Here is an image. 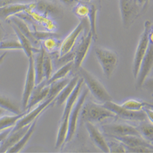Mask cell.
<instances>
[{
  "instance_id": "cell-46",
  "label": "cell",
  "mask_w": 153,
  "mask_h": 153,
  "mask_svg": "<svg viewBox=\"0 0 153 153\" xmlns=\"http://www.w3.org/2000/svg\"><path fill=\"white\" fill-rule=\"evenodd\" d=\"M4 110H4V109H3L1 108H0V115H1V114H2L4 112Z\"/></svg>"
},
{
  "instance_id": "cell-11",
  "label": "cell",
  "mask_w": 153,
  "mask_h": 153,
  "mask_svg": "<svg viewBox=\"0 0 153 153\" xmlns=\"http://www.w3.org/2000/svg\"><path fill=\"white\" fill-rule=\"evenodd\" d=\"M153 65V42H149L148 50L146 54L140 64L138 69V72L136 77V88L140 89L141 88L148 76L150 74Z\"/></svg>"
},
{
  "instance_id": "cell-41",
  "label": "cell",
  "mask_w": 153,
  "mask_h": 153,
  "mask_svg": "<svg viewBox=\"0 0 153 153\" xmlns=\"http://www.w3.org/2000/svg\"><path fill=\"white\" fill-rule=\"evenodd\" d=\"M143 111L145 112L147 119L149 122L153 123V110L152 105L149 106H146L143 108Z\"/></svg>"
},
{
  "instance_id": "cell-16",
  "label": "cell",
  "mask_w": 153,
  "mask_h": 153,
  "mask_svg": "<svg viewBox=\"0 0 153 153\" xmlns=\"http://www.w3.org/2000/svg\"><path fill=\"white\" fill-rule=\"evenodd\" d=\"M49 91V86H46L45 79L40 83L36 85L28 100L26 110L30 111L34 106L38 105L47 99Z\"/></svg>"
},
{
  "instance_id": "cell-10",
  "label": "cell",
  "mask_w": 153,
  "mask_h": 153,
  "mask_svg": "<svg viewBox=\"0 0 153 153\" xmlns=\"http://www.w3.org/2000/svg\"><path fill=\"white\" fill-rule=\"evenodd\" d=\"M86 19H80L81 21L71 33H69L67 37L64 39L60 44L58 50V57H61L65 55L73 50L76 44L79 36L82 34L86 27Z\"/></svg>"
},
{
  "instance_id": "cell-6",
  "label": "cell",
  "mask_w": 153,
  "mask_h": 153,
  "mask_svg": "<svg viewBox=\"0 0 153 153\" xmlns=\"http://www.w3.org/2000/svg\"><path fill=\"white\" fill-rule=\"evenodd\" d=\"M102 105L108 110L112 111L117 118L129 121L141 122L147 120L145 112L142 111H132L123 107L121 105L114 102L113 100L107 101L102 104Z\"/></svg>"
},
{
  "instance_id": "cell-34",
  "label": "cell",
  "mask_w": 153,
  "mask_h": 153,
  "mask_svg": "<svg viewBox=\"0 0 153 153\" xmlns=\"http://www.w3.org/2000/svg\"><path fill=\"white\" fill-rule=\"evenodd\" d=\"M0 108L9 111L14 114H19L22 113L18 105L13 101L3 95H0Z\"/></svg>"
},
{
  "instance_id": "cell-42",
  "label": "cell",
  "mask_w": 153,
  "mask_h": 153,
  "mask_svg": "<svg viewBox=\"0 0 153 153\" xmlns=\"http://www.w3.org/2000/svg\"><path fill=\"white\" fill-rule=\"evenodd\" d=\"M12 129V127H11V128H8L7 129H5L1 132H0V143H1L2 142H3L4 140L6 138V137L8 136V135Z\"/></svg>"
},
{
  "instance_id": "cell-3",
  "label": "cell",
  "mask_w": 153,
  "mask_h": 153,
  "mask_svg": "<svg viewBox=\"0 0 153 153\" xmlns=\"http://www.w3.org/2000/svg\"><path fill=\"white\" fill-rule=\"evenodd\" d=\"M94 53L104 75L110 79L118 65L117 53L112 50L99 47L95 48Z\"/></svg>"
},
{
  "instance_id": "cell-28",
  "label": "cell",
  "mask_w": 153,
  "mask_h": 153,
  "mask_svg": "<svg viewBox=\"0 0 153 153\" xmlns=\"http://www.w3.org/2000/svg\"><path fill=\"white\" fill-rule=\"evenodd\" d=\"M153 123L145 120L140 122L139 125L136 127L140 135L146 141L152 143L153 142Z\"/></svg>"
},
{
  "instance_id": "cell-35",
  "label": "cell",
  "mask_w": 153,
  "mask_h": 153,
  "mask_svg": "<svg viewBox=\"0 0 153 153\" xmlns=\"http://www.w3.org/2000/svg\"><path fill=\"white\" fill-rule=\"evenodd\" d=\"M88 2L79 1L73 8L74 14L80 19H87L88 14Z\"/></svg>"
},
{
  "instance_id": "cell-20",
  "label": "cell",
  "mask_w": 153,
  "mask_h": 153,
  "mask_svg": "<svg viewBox=\"0 0 153 153\" xmlns=\"http://www.w3.org/2000/svg\"><path fill=\"white\" fill-rule=\"evenodd\" d=\"M9 19L10 20L12 23H13L16 25L25 36H26L28 38V40L31 42V44L34 47L37 48H39L40 47V41L39 40H37L34 36L33 32L30 30L27 23L23 20L22 18L17 16H14L10 17Z\"/></svg>"
},
{
  "instance_id": "cell-21",
  "label": "cell",
  "mask_w": 153,
  "mask_h": 153,
  "mask_svg": "<svg viewBox=\"0 0 153 153\" xmlns=\"http://www.w3.org/2000/svg\"><path fill=\"white\" fill-rule=\"evenodd\" d=\"M45 50L41 44L40 48H37L33 53H34V68L36 76V85H38L44 79V75L43 71V59Z\"/></svg>"
},
{
  "instance_id": "cell-15",
  "label": "cell",
  "mask_w": 153,
  "mask_h": 153,
  "mask_svg": "<svg viewBox=\"0 0 153 153\" xmlns=\"http://www.w3.org/2000/svg\"><path fill=\"white\" fill-rule=\"evenodd\" d=\"M84 123L89 136L94 144L103 152H109V148L105 137L94 124L90 122H85Z\"/></svg>"
},
{
  "instance_id": "cell-5",
  "label": "cell",
  "mask_w": 153,
  "mask_h": 153,
  "mask_svg": "<svg viewBox=\"0 0 153 153\" xmlns=\"http://www.w3.org/2000/svg\"><path fill=\"white\" fill-rule=\"evenodd\" d=\"M89 90L87 87L82 86L80 94L77 100L72 107L69 115L68 119V132L66 140V143L71 142L76 132V127H77L78 121L80 118V112L83 105L86 100Z\"/></svg>"
},
{
  "instance_id": "cell-26",
  "label": "cell",
  "mask_w": 153,
  "mask_h": 153,
  "mask_svg": "<svg viewBox=\"0 0 153 153\" xmlns=\"http://www.w3.org/2000/svg\"><path fill=\"white\" fill-rule=\"evenodd\" d=\"M12 28H13L14 31H15V33L17 36L18 40L22 47V50L24 51L25 54H26V55L27 56V57L28 58L32 56L33 55L34 51L37 48H35L33 46V45L31 44V42L28 40V38L26 36H25L21 33V31L19 30V29L14 24L12 23Z\"/></svg>"
},
{
  "instance_id": "cell-45",
  "label": "cell",
  "mask_w": 153,
  "mask_h": 153,
  "mask_svg": "<svg viewBox=\"0 0 153 153\" xmlns=\"http://www.w3.org/2000/svg\"><path fill=\"white\" fill-rule=\"evenodd\" d=\"M7 54V52H4V53H3L1 56H0V65H1V64L3 62L4 59V58L6 57V56Z\"/></svg>"
},
{
  "instance_id": "cell-43",
  "label": "cell",
  "mask_w": 153,
  "mask_h": 153,
  "mask_svg": "<svg viewBox=\"0 0 153 153\" xmlns=\"http://www.w3.org/2000/svg\"><path fill=\"white\" fill-rule=\"evenodd\" d=\"M60 1H62L63 3H65V4L69 5V4H71L74 3L78 2L79 0H60Z\"/></svg>"
},
{
  "instance_id": "cell-1",
  "label": "cell",
  "mask_w": 153,
  "mask_h": 153,
  "mask_svg": "<svg viewBox=\"0 0 153 153\" xmlns=\"http://www.w3.org/2000/svg\"><path fill=\"white\" fill-rule=\"evenodd\" d=\"M82 122H90L93 124L103 123L111 119H117V116L112 111L104 107L102 104L93 101L84 102L80 115Z\"/></svg>"
},
{
  "instance_id": "cell-40",
  "label": "cell",
  "mask_w": 153,
  "mask_h": 153,
  "mask_svg": "<svg viewBox=\"0 0 153 153\" xmlns=\"http://www.w3.org/2000/svg\"><path fill=\"white\" fill-rule=\"evenodd\" d=\"M126 152H152L153 149H151L145 146H137V147H126Z\"/></svg>"
},
{
  "instance_id": "cell-14",
  "label": "cell",
  "mask_w": 153,
  "mask_h": 153,
  "mask_svg": "<svg viewBox=\"0 0 153 153\" xmlns=\"http://www.w3.org/2000/svg\"><path fill=\"white\" fill-rule=\"evenodd\" d=\"M34 3L29 4L11 3L0 6V20L5 21L10 17L16 16L22 12L33 10Z\"/></svg>"
},
{
  "instance_id": "cell-24",
  "label": "cell",
  "mask_w": 153,
  "mask_h": 153,
  "mask_svg": "<svg viewBox=\"0 0 153 153\" xmlns=\"http://www.w3.org/2000/svg\"><path fill=\"white\" fill-rule=\"evenodd\" d=\"M33 9L40 12L45 17L48 16L51 17H57L59 16L61 13L59 9L54 4L47 1H42V0L36 3Z\"/></svg>"
},
{
  "instance_id": "cell-4",
  "label": "cell",
  "mask_w": 153,
  "mask_h": 153,
  "mask_svg": "<svg viewBox=\"0 0 153 153\" xmlns=\"http://www.w3.org/2000/svg\"><path fill=\"white\" fill-rule=\"evenodd\" d=\"M152 30V28L151 22L146 20L144 24V30L140 36L134 55L132 72L135 79L137 77L140 64H141L148 50L149 44V33Z\"/></svg>"
},
{
  "instance_id": "cell-12",
  "label": "cell",
  "mask_w": 153,
  "mask_h": 153,
  "mask_svg": "<svg viewBox=\"0 0 153 153\" xmlns=\"http://www.w3.org/2000/svg\"><path fill=\"white\" fill-rule=\"evenodd\" d=\"M101 128L107 137L124 135L140 136L136 127L127 124H105L101 126Z\"/></svg>"
},
{
  "instance_id": "cell-36",
  "label": "cell",
  "mask_w": 153,
  "mask_h": 153,
  "mask_svg": "<svg viewBox=\"0 0 153 153\" xmlns=\"http://www.w3.org/2000/svg\"><path fill=\"white\" fill-rule=\"evenodd\" d=\"M43 71L44 75V79L47 80L50 79L53 72V65L52 59L50 54L47 52L44 53L43 59Z\"/></svg>"
},
{
  "instance_id": "cell-22",
  "label": "cell",
  "mask_w": 153,
  "mask_h": 153,
  "mask_svg": "<svg viewBox=\"0 0 153 153\" xmlns=\"http://www.w3.org/2000/svg\"><path fill=\"white\" fill-rule=\"evenodd\" d=\"M83 86V80L80 76V79L77 82V84L75 86V88L74 89L73 91L68 97L67 100L65 102V107L64 108V111L62 113V115L61 117V120H63L65 118H68L69 113L74 107V104H75L76 101L77 100L80 94L82 86Z\"/></svg>"
},
{
  "instance_id": "cell-7",
  "label": "cell",
  "mask_w": 153,
  "mask_h": 153,
  "mask_svg": "<svg viewBox=\"0 0 153 153\" xmlns=\"http://www.w3.org/2000/svg\"><path fill=\"white\" fill-rule=\"evenodd\" d=\"M136 0H120V9L124 28L127 29L139 16L142 9Z\"/></svg>"
},
{
  "instance_id": "cell-39",
  "label": "cell",
  "mask_w": 153,
  "mask_h": 153,
  "mask_svg": "<svg viewBox=\"0 0 153 153\" xmlns=\"http://www.w3.org/2000/svg\"><path fill=\"white\" fill-rule=\"evenodd\" d=\"M34 36L36 38L37 40L43 41L44 39H47L49 37H58L56 34L51 33V32H46V31H34L33 32Z\"/></svg>"
},
{
  "instance_id": "cell-31",
  "label": "cell",
  "mask_w": 153,
  "mask_h": 153,
  "mask_svg": "<svg viewBox=\"0 0 153 153\" xmlns=\"http://www.w3.org/2000/svg\"><path fill=\"white\" fill-rule=\"evenodd\" d=\"M42 41V44H41L45 52L50 55L54 54L56 52H58L61 42L57 37H49Z\"/></svg>"
},
{
  "instance_id": "cell-13",
  "label": "cell",
  "mask_w": 153,
  "mask_h": 153,
  "mask_svg": "<svg viewBox=\"0 0 153 153\" xmlns=\"http://www.w3.org/2000/svg\"><path fill=\"white\" fill-rule=\"evenodd\" d=\"M36 85L35 72L34 68V59L33 56H32L29 58L28 68L27 73L26 79H25V83L22 95V108L24 111L27 108L28 100Z\"/></svg>"
},
{
  "instance_id": "cell-44",
  "label": "cell",
  "mask_w": 153,
  "mask_h": 153,
  "mask_svg": "<svg viewBox=\"0 0 153 153\" xmlns=\"http://www.w3.org/2000/svg\"><path fill=\"white\" fill-rule=\"evenodd\" d=\"M4 35V33L3 29L2 28L1 25H0V42H1L3 40Z\"/></svg>"
},
{
  "instance_id": "cell-25",
  "label": "cell",
  "mask_w": 153,
  "mask_h": 153,
  "mask_svg": "<svg viewBox=\"0 0 153 153\" xmlns=\"http://www.w3.org/2000/svg\"><path fill=\"white\" fill-rule=\"evenodd\" d=\"M37 120H38V118L36 119L31 124L29 129H28L27 132L25 134V135L21 138V139L16 144H15L14 146H12L11 148H10L6 151V152H19L25 147V146L26 145L27 143L28 142L33 132H34Z\"/></svg>"
},
{
  "instance_id": "cell-8",
  "label": "cell",
  "mask_w": 153,
  "mask_h": 153,
  "mask_svg": "<svg viewBox=\"0 0 153 153\" xmlns=\"http://www.w3.org/2000/svg\"><path fill=\"white\" fill-rule=\"evenodd\" d=\"M55 99V97L47 98L38 104V105L34 109L28 111V112L16 123V125L12 127L10 132H14L25 126L31 124L36 119L39 118L40 114L45 110L51 105L54 104Z\"/></svg>"
},
{
  "instance_id": "cell-30",
  "label": "cell",
  "mask_w": 153,
  "mask_h": 153,
  "mask_svg": "<svg viewBox=\"0 0 153 153\" xmlns=\"http://www.w3.org/2000/svg\"><path fill=\"white\" fill-rule=\"evenodd\" d=\"M68 118L61 120L58 133L56 141L55 144V148L59 149L66 143V140L68 132Z\"/></svg>"
},
{
  "instance_id": "cell-32",
  "label": "cell",
  "mask_w": 153,
  "mask_h": 153,
  "mask_svg": "<svg viewBox=\"0 0 153 153\" xmlns=\"http://www.w3.org/2000/svg\"><path fill=\"white\" fill-rule=\"evenodd\" d=\"M121 105L127 110L138 111L143 110L144 107L152 105V104L146 102L143 100L131 99L124 101L123 104H121Z\"/></svg>"
},
{
  "instance_id": "cell-9",
  "label": "cell",
  "mask_w": 153,
  "mask_h": 153,
  "mask_svg": "<svg viewBox=\"0 0 153 153\" xmlns=\"http://www.w3.org/2000/svg\"><path fill=\"white\" fill-rule=\"evenodd\" d=\"M93 41V36L89 31L86 34H85L81 38L80 41L76 45L75 48H73L74 52V58L73 60V69L78 71L82 66L86 55L88 53Z\"/></svg>"
},
{
  "instance_id": "cell-37",
  "label": "cell",
  "mask_w": 153,
  "mask_h": 153,
  "mask_svg": "<svg viewBox=\"0 0 153 153\" xmlns=\"http://www.w3.org/2000/svg\"><path fill=\"white\" fill-rule=\"evenodd\" d=\"M0 50H22V47L19 40H2L0 42Z\"/></svg>"
},
{
  "instance_id": "cell-33",
  "label": "cell",
  "mask_w": 153,
  "mask_h": 153,
  "mask_svg": "<svg viewBox=\"0 0 153 153\" xmlns=\"http://www.w3.org/2000/svg\"><path fill=\"white\" fill-rule=\"evenodd\" d=\"M71 79L68 78H64L59 80L55 81L49 85V91L47 98L55 97L60 93V91L69 83Z\"/></svg>"
},
{
  "instance_id": "cell-2",
  "label": "cell",
  "mask_w": 153,
  "mask_h": 153,
  "mask_svg": "<svg viewBox=\"0 0 153 153\" xmlns=\"http://www.w3.org/2000/svg\"><path fill=\"white\" fill-rule=\"evenodd\" d=\"M78 72L89 91H90L93 97L100 104H102L107 101L113 100V98L104 85L93 74L82 66L79 68Z\"/></svg>"
},
{
  "instance_id": "cell-27",
  "label": "cell",
  "mask_w": 153,
  "mask_h": 153,
  "mask_svg": "<svg viewBox=\"0 0 153 153\" xmlns=\"http://www.w3.org/2000/svg\"><path fill=\"white\" fill-rule=\"evenodd\" d=\"M73 61H70L65 64V65L61 66L54 74L51 75L48 80H45L46 86H49L51 83L55 81L65 78L69 72L73 70Z\"/></svg>"
},
{
  "instance_id": "cell-19",
  "label": "cell",
  "mask_w": 153,
  "mask_h": 153,
  "mask_svg": "<svg viewBox=\"0 0 153 153\" xmlns=\"http://www.w3.org/2000/svg\"><path fill=\"white\" fill-rule=\"evenodd\" d=\"M30 125L31 124L14 132H10L4 141L0 143V152H6L10 148L16 144L27 132Z\"/></svg>"
},
{
  "instance_id": "cell-23",
  "label": "cell",
  "mask_w": 153,
  "mask_h": 153,
  "mask_svg": "<svg viewBox=\"0 0 153 153\" xmlns=\"http://www.w3.org/2000/svg\"><path fill=\"white\" fill-rule=\"evenodd\" d=\"M79 79L80 75L79 74L75 75L72 79H71L70 81L66 85V86L56 96L54 100V104L59 106L65 103L66 100L73 91L76 84H77Z\"/></svg>"
},
{
  "instance_id": "cell-17",
  "label": "cell",
  "mask_w": 153,
  "mask_h": 153,
  "mask_svg": "<svg viewBox=\"0 0 153 153\" xmlns=\"http://www.w3.org/2000/svg\"><path fill=\"white\" fill-rule=\"evenodd\" d=\"M100 0H90L88 2V14L87 19L89 21L90 31L93 36V40L96 41L98 39V36L96 30V16L97 12L100 9Z\"/></svg>"
},
{
  "instance_id": "cell-38",
  "label": "cell",
  "mask_w": 153,
  "mask_h": 153,
  "mask_svg": "<svg viewBox=\"0 0 153 153\" xmlns=\"http://www.w3.org/2000/svg\"><path fill=\"white\" fill-rule=\"evenodd\" d=\"M114 140H114H111V141L108 142L107 141L108 146L109 148V152H126L124 145L119 142L118 140L115 139Z\"/></svg>"
},
{
  "instance_id": "cell-18",
  "label": "cell",
  "mask_w": 153,
  "mask_h": 153,
  "mask_svg": "<svg viewBox=\"0 0 153 153\" xmlns=\"http://www.w3.org/2000/svg\"><path fill=\"white\" fill-rule=\"evenodd\" d=\"M114 138L122 143L126 147H137L145 146L151 149H153V145L146 141L142 137L137 135H124V136H114L108 137Z\"/></svg>"
},
{
  "instance_id": "cell-29",
  "label": "cell",
  "mask_w": 153,
  "mask_h": 153,
  "mask_svg": "<svg viewBox=\"0 0 153 153\" xmlns=\"http://www.w3.org/2000/svg\"><path fill=\"white\" fill-rule=\"evenodd\" d=\"M28 111V110H25L23 112L19 114H14V115L11 116L5 115L0 117V132L14 127L16 123L22 118Z\"/></svg>"
}]
</instances>
